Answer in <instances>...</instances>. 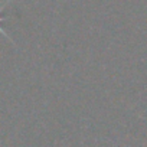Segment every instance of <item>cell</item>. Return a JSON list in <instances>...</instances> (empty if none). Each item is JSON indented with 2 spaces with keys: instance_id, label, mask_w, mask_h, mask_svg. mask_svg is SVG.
Listing matches in <instances>:
<instances>
[{
  "instance_id": "1",
  "label": "cell",
  "mask_w": 147,
  "mask_h": 147,
  "mask_svg": "<svg viewBox=\"0 0 147 147\" xmlns=\"http://www.w3.org/2000/svg\"><path fill=\"white\" fill-rule=\"evenodd\" d=\"M7 3H9V0H7V2H6L5 5H2V6H0V22H2V19H3V10H5V7H6V5H7ZM0 33H2V35H5L6 38H9V35L5 32V29H3L2 26H0ZM9 39H10V38H9Z\"/></svg>"
}]
</instances>
